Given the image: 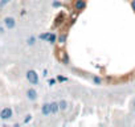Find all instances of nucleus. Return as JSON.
I'll list each match as a JSON object with an SVG mask.
<instances>
[{
	"mask_svg": "<svg viewBox=\"0 0 135 127\" xmlns=\"http://www.w3.org/2000/svg\"><path fill=\"white\" fill-rule=\"evenodd\" d=\"M27 80L29 81V84L37 85V84H38V74H37L35 70H28V72H27Z\"/></svg>",
	"mask_w": 135,
	"mask_h": 127,
	"instance_id": "f257e3e1",
	"label": "nucleus"
},
{
	"mask_svg": "<svg viewBox=\"0 0 135 127\" xmlns=\"http://www.w3.org/2000/svg\"><path fill=\"white\" fill-rule=\"evenodd\" d=\"M11 116H12V109H9V107H4L0 111V118L2 119H9Z\"/></svg>",
	"mask_w": 135,
	"mask_h": 127,
	"instance_id": "f03ea898",
	"label": "nucleus"
},
{
	"mask_svg": "<svg viewBox=\"0 0 135 127\" xmlns=\"http://www.w3.org/2000/svg\"><path fill=\"white\" fill-rule=\"evenodd\" d=\"M85 7H86V2L85 0H76V3H74V8H76V11H84L85 9Z\"/></svg>",
	"mask_w": 135,
	"mask_h": 127,
	"instance_id": "7ed1b4c3",
	"label": "nucleus"
},
{
	"mask_svg": "<svg viewBox=\"0 0 135 127\" xmlns=\"http://www.w3.org/2000/svg\"><path fill=\"white\" fill-rule=\"evenodd\" d=\"M4 25H6L8 29H12V28H15L16 21H15L13 17H6V19H4Z\"/></svg>",
	"mask_w": 135,
	"mask_h": 127,
	"instance_id": "20e7f679",
	"label": "nucleus"
},
{
	"mask_svg": "<svg viewBox=\"0 0 135 127\" xmlns=\"http://www.w3.org/2000/svg\"><path fill=\"white\" fill-rule=\"evenodd\" d=\"M41 113H42V115H45V116L50 115V114H52V110H50V103H44V105L41 106Z\"/></svg>",
	"mask_w": 135,
	"mask_h": 127,
	"instance_id": "39448f33",
	"label": "nucleus"
},
{
	"mask_svg": "<svg viewBox=\"0 0 135 127\" xmlns=\"http://www.w3.org/2000/svg\"><path fill=\"white\" fill-rule=\"evenodd\" d=\"M27 97H28L29 101H36V99H37V91H36L35 89H28Z\"/></svg>",
	"mask_w": 135,
	"mask_h": 127,
	"instance_id": "423d86ee",
	"label": "nucleus"
},
{
	"mask_svg": "<svg viewBox=\"0 0 135 127\" xmlns=\"http://www.w3.org/2000/svg\"><path fill=\"white\" fill-rule=\"evenodd\" d=\"M50 110H52V114H57L58 110H60L58 102H52V103H50Z\"/></svg>",
	"mask_w": 135,
	"mask_h": 127,
	"instance_id": "0eeeda50",
	"label": "nucleus"
},
{
	"mask_svg": "<svg viewBox=\"0 0 135 127\" xmlns=\"http://www.w3.org/2000/svg\"><path fill=\"white\" fill-rule=\"evenodd\" d=\"M58 106H60V110H61V111H64V110H66V109H68V102L62 99V101H60V102H58Z\"/></svg>",
	"mask_w": 135,
	"mask_h": 127,
	"instance_id": "6e6552de",
	"label": "nucleus"
},
{
	"mask_svg": "<svg viewBox=\"0 0 135 127\" xmlns=\"http://www.w3.org/2000/svg\"><path fill=\"white\" fill-rule=\"evenodd\" d=\"M56 38H57V37H56V35H54V33H50L46 41H48V42H50V44H54V42H56Z\"/></svg>",
	"mask_w": 135,
	"mask_h": 127,
	"instance_id": "1a4fd4ad",
	"label": "nucleus"
},
{
	"mask_svg": "<svg viewBox=\"0 0 135 127\" xmlns=\"http://www.w3.org/2000/svg\"><path fill=\"white\" fill-rule=\"evenodd\" d=\"M49 35H50V32L42 33V35H40V36H38V38H40V40H44V41H46V40H48V37H49Z\"/></svg>",
	"mask_w": 135,
	"mask_h": 127,
	"instance_id": "9d476101",
	"label": "nucleus"
},
{
	"mask_svg": "<svg viewBox=\"0 0 135 127\" xmlns=\"http://www.w3.org/2000/svg\"><path fill=\"white\" fill-rule=\"evenodd\" d=\"M93 82H94L95 85H101V84H102V78H99L98 76H94V77H93Z\"/></svg>",
	"mask_w": 135,
	"mask_h": 127,
	"instance_id": "9b49d317",
	"label": "nucleus"
},
{
	"mask_svg": "<svg viewBox=\"0 0 135 127\" xmlns=\"http://www.w3.org/2000/svg\"><path fill=\"white\" fill-rule=\"evenodd\" d=\"M58 41H60L61 44H64V42L66 41V36H65V35H61V36L58 37Z\"/></svg>",
	"mask_w": 135,
	"mask_h": 127,
	"instance_id": "f8f14e48",
	"label": "nucleus"
},
{
	"mask_svg": "<svg viewBox=\"0 0 135 127\" xmlns=\"http://www.w3.org/2000/svg\"><path fill=\"white\" fill-rule=\"evenodd\" d=\"M57 81H60V82H65V81H68V78L64 77V76H57Z\"/></svg>",
	"mask_w": 135,
	"mask_h": 127,
	"instance_id": "ddd939ff",
	"label": "nucleus"
},
{
	"mask_svg": "<svg viewBox=\"0 0 135 127\" xmlns=\"http://www.w3.org/2000/svg\"><path fill=\"white\" fill-rule=\"evenodd\" d=\"M35 41H36V38H35V37H29V38H28V45H33V44H35Z\"/></svg>",
	"mask_w": 135,
	"mask_h": 127,
	"instance_id": "4468645a",
	"label": "nucleus"
},
{
	"mask_svg": "<svg viewBox=\"0 0 135 127\" xmlns=\"http://www.w3.org/2000/svg\"><path fill=\"white\" fill-rule=\"evenodd\" d=\"M11 0H2V2H0V7H3V6H6L7 3H9Z\"/></svg>",
	"mask_w": 135,
	"mask_h": 127,
	"instance_id": "2eb2a0df",
	"label": "nucleus"
},
{
	"mask_svg": "<svg viewBox=\"0 0 135 127\" xmlns=\"http://www.w3.org/2000/svg\"><path fill=\"white\" fill-rule=\"evenodd\" d=\"M53 7H54V8L61 7V3H60V2H53Z\"/></svg>",
	"mask_w": 135,
	"mask_h": 127,
	"instance_id": "dca6fc26",
	"label": "nucleus"
},
{
	"mask_svg": "<svg viewBox=\"0 0 135 127\" xmlns=\"http://www.w3.org/2000/svg\"><path fill=\"white\" fill-rule=\"evenodd\" d=\"M31 119H32V115L29 114V115H27V118H25V120H24V122H25V123H28V122H29Z\"/></svg>",
	"mask_w": 135,
	"mask_h": 127,
	"instance_id": "f3484780",
	"label": "nucleus"
},
{
	"mask_svg": "<svg viewBox=\"0 0 135 127\" xmlns=\"http://www.w3.org/2000/svg\"><path fill=\"white\" fill-rule=\"evenodd\" d=\"M48 84H49L50 86H53V85L56 84V80H49V81H48Z\"/></svg>",
	"mask_w": 135,
	"mask_h": 127,
	"instance_id": "a211bd4d",
	"label": "nucleus"
},
{
	"mask_svg": "<svg viewBox=\"0 0 135 127\" xmlns=\"http://www.w3.org/2000/svg\"><path fill=\"white\" fill-rule=\"evenodd\" d=\"M131 7H132V9L135 11V0H132V2H131Z\"/></svg>",
	"mask_w": 135,
	"mask_h": 127,
	"instance_id": "6ab92c4d",
	"label": "nucleus"
},
{
	"mask_svg": "<svg viewBox=\"0 0 135 127\" xmlns=\"http://www.w3.org/2000/svg\"><path fill=\"white\" fill-rule=\"evenodd\" d=\"M134 111H135V103H134Z\"/></svg>",
	"mask_w": 135,
	"mask_h": 127,
	"instance_id": "aec40b11",
	"label": "nucleus"
}]
</instances>
